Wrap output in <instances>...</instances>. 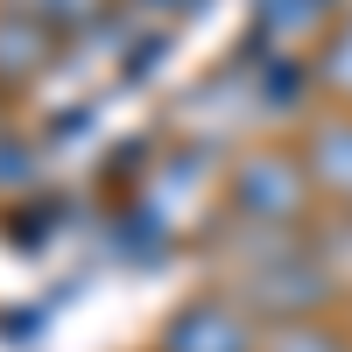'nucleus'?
I'll use <instances>...</instances> for the list:
<instances>
[{
  "instance_id": "obj_5",
  "label": "nucleus",
  "mask_w": 352,
  "mask_h": 352,
  "mask_svg": "<svg viewBox=\"0 0 352 352\" xmlns=\"http://www.w3.org/2000/svg\"><path fill=\"white\" fill-rule=\"evenodd\" d=\"M303 162H310V184L352 204V113H331V120H317L310 141H303Z\"/></svg>"
},
{
  "instance_id": "obj_6",
  "label": "nucleus",
  "mask_w": 352,
  "mask_h": 352,
  "mask_svg": "<svg viewBox=\"0 0 352 352\" xmlns=\"http://www.w3.org/2000/svg\"><path fill=\"white\" fill-rule=\"evenodd\" d=\"M261 352H352L331 324H317V317H296V324H275L261 338Z\"/></svg>"
},
{
  "instance_id": "obj_2",
  "label": "nucleus",
  "mask_w": 352,
  "mask_h": 352,
  "mask_svg": "<svg viewBox=\"0 0 352 352\" xmlns=\"http://www.w3.org/2000/svg\"><path fill=\"white\" fill-rule=\"evenodd\" d=\"M324 296H331V275H324V261L310 247H261L247 282H240V303L261 310V317H282V324L310 317Z\"/></svg>"
},
{
  "instance_id": "obj_3",
  "label": "nucleus",
  "mask_w": 352,
  "mask_h": 352,
  "mask_svg": "<svg viewBox=\"0 0 352 352\" xmlns=\"http://www.w3.org/2000/svg\"><path fill=\"white\" fill-rule=\"evenodd\" d=\"M162 352H261V331L240 296H197L162 324Z\"/></svg>"
},
{
  "instance_id": "obj_7",
  "label": "nucleus",
  "mask_w": 352,
  "mask_h": 352,
  "mask_svg": "<svg viewBox=\"0 0 352 352\" xmlns=\"http://www.w3.org/2000/svg\"><path fill=\"white\" fill-rule=\"evenodd\" d=\"M317 78H324L338 99H352V21H338V28H331L324 56H317Z\"/></svg>"
},
{
  "instance_id": "obj_4",
  "label": "nucleus",
  "mask_w": 352,
  "mask_h": 352,
  "mask_svg": "<svg viewBox=\"0 0 352 352\" xmlns=\"http://www.w3.org/2000/svg\"><path fill=\"white\" fill-rule=\"evenodd\" d=\"M50 43H56V28L36 14V8H0V85H21V78H36L50 64Z\"/></svg>"
},
{
  "instance_id": "obj_8",
  "label": "nucleus",
  "mask_w": 352,
  "mask_h": 352,
  "mask_svg": "<svg viewBox=\"0 0 352 352\" xmlns=\"http://www.w3.org/2000/svg\"><path fill=\"white\" fill-rule=\"evenodd\" d=\"M21 8H36L50 28H85V21L106 14V0H21Z\"/></svg>"
},
{
  "instance_id": "obj_1",
  "label": "nucleus",
  "mask_w": 352,
  "mask_h": 352,
  "mask_svg": "<svg viewBox=\"0 0 352 352\" xmlns=\"http://www.w3.org/2000/svg\"><path fill=\"white\" fill-rule=\"evenodd\" d=\"M310 162L303 155H289V148H254L240 155V169H232V212H240L247 226L261 232H282V226H296L310 212Z\"/></svg>"
}]
</instances>
